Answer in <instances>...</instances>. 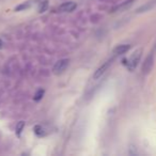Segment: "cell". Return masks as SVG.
<instances>
[{"label": "cell", "instance_id": "cell-4", "mask_svg": "<svg viewBox=\"0 0 156 156\" xmlns=\"http://www.w3.org/2000/svg\"><path fill=\"white\" fill-rule=\"evenodd\" d=\"M153 55H150V56H147V58L145 59L144 63H143V66H142V72L143 74H147L152 69V67H153Z\"/></svg>", "mask_w": 156, "mask_h": 156}, {"label": "cell", "instance_id": "cell-7", "mask_svg": "<svg viewBox=\"0 0 156 156\" xmlns=\"http://www.w3.org/2000/svg\"><path fill=\"white\" fill-rule=\"evenodd\" d=\"M132 0H129V1H126V2H124V3H122V5H118L115 9H113L115 11V10H122V9H125V8H127V7H129L130 5H132Z\"/></svg>", "mask_w": 156, "mask_h": 156}, {"label": "cell", "instance_id": "cell-6", "mask_svg": "<svg viewBox=\"0 0 156 156\" xmlns=\"http://www.w3.org/2000/svg\"><path fill=\"white\" fill-rule=\"evenodd\" d=\"M129 49H130V45H128V44H123V45L117 46V47L115 48V50H113V52H115V55H123V54H125L126 51H128Z\"/></svg>", "mask_w": 156, "mask_h": 156}, {"label": "cell", "instance_id": "cell-8", "mask_svg": "<svg viewBox=\"0 0 156 156\" xmlns=\"http://www.w3.org/2000/svg\"><path fill=\"white\" fill-rule=\"evenodd\" d=\"M43 95H44V90H39V91L35 93V95L33 96V100L34 101H40V100H42V98H43Z\"/></svg>", "mask_w": 156, "mask_h": 156}, {"label": "cell", "instance_id": "cell-12", "mask_svg": "<svg viewBox=\"0 0 156 156\" xmlns=\"http://www.w3.org/2000/svg\"><path fill=\"white\" fill-rule=\"evenodd\" d=\"M29 7V2L27 3H23V5H18L17 8H16V11H20V10H24V9H27V8Z\"/></svg>", "mask_w": 156, "mask_h": 156}, {"label": "cell", "instance_id": "cell-9", "mask_svg": "<svg viewBox=\"0 0 156 156\" xmlns=\"http://www.w3.org/2000/svg\"><path fill=\"white\" fill-rule=\"evenodd\" d=\"M48 7V1H43V2L40 5V8H39V12H45L46 9H47Z\"/></svg>", "mask_w": 156, "mask_h": 156}, {"label": "cell", "instance_id": "cell-1", "mask_svg": "<svg viewBox=\"0 0 156 156\" xmlns=\"http://www.w3.org/2000/svg\"><path fill=\"white\" fill-rule=\"evenodd\" d=\"M141 52H142V50L138 49L137 51H135L134 54L132 55V57L128 59L127 62H125L126 66H127V69H129V71H134L137 65H138L139 61H140V58H141Z\"/></svg>", "mask_w": 156, "mask_h": 156}, {"label": "cell", "instance_id": "cell-13", "mask_svg": "<svg viewBox=\"0 0 156 156\" xmlns=\"http://www.w3.org/2000/svg\"><path fill=\"white\" fill-rule=\"evenodd\" d=\"M2 47V41H1V40H0V48Z\"/></svg>", "mask_w": 156, "mask_h": 156}, {"label": "cell", "instance_id": "cell-5", "mask_svg": "<svg viewBox=\"0 0 156 156\" xmlns=\"http://www.w3.org/2000/svg\"><path fill=\"white\" fill-rule=\"evenodd\" d=\"M74 9H76V3L73 1H69V2H64L63 5H61L59 7V10L61 12H71Z\"/></svg>", "mask_w": 156, "mask_h": 156}, {"label": "cell", "instance_id": "cell-10", "mask_svg": "<svg viewBox=\"0 0 156 156\" xmlns=\"http://www.w3.org/2000/svg\"><path fill=\"white\" fill-rule=\"evenodd\" d=\"M24 126H25V122H23V121H20V123L16 125V133H17L18 135L22 133V130H23V128H24Z\"/></svg>", "mask_w": 156, "mask_h": 156}, {"label": "cell", "instance_id": "cell-3", "mask_svg": "<svg viewBox=\"0 0 156 156\" xmlns=\"http://www.w3.org/2000/svg\"><path fill=\"white\" fill-rule=\"evenodd\" d=\"M111 61L112 60H109V61H107L106 63H104V64L102 65L101 67H98V69L95 71V73H94V75H93V78L94 79H98L100 77H102V75L105 73V72L107 71V69H108L109 66H110V64H111Z\"/></svg>", "mask_w": 156, "mask_h": 156}, {"label": "cell", "instance_id": "cell-2", "mask_svg": "<svg viewBox=\"0 0 156 156\" xmlns=\"http://www.w3.org/2000/svg\"><path fill=\"white\" fill-rule=\"evenodd\" d=\"M69 59H62V60H59L54 66V73L56 74V75H59V74L63 73V72L65 71V69L69 66Z\"/></svg>", "mask_w": 156, "mask_h": 156}, {"label": "cell", "instance_id": "cell-11", "mask_svg": "<svg viewBox=\"0 0 156 156\" xmlns=\"http://www.w3.org/2000/svg\"><path fill=\"white\" fill-rule=\"evenodd\" d=\"M34 133L37 135H39V136H42V135H44V133H43V128L41 127V126H35V128H34Z\"/></svg>", "mask_w": 156, "mask_h": 156}]
</instances>
